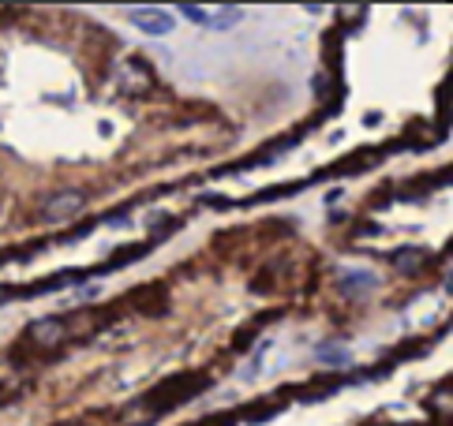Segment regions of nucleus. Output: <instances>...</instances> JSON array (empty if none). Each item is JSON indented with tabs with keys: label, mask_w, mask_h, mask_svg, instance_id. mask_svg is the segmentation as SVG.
<instances>
[{
	"label": "nucleus",
	"mask_w": 453,
	"mask_h": 426,
	"mask_svg": "<svg viewBox=\"0 0 453 426\" xmlns=\"http://www.w3.org/2000/svg\"><path fill=\"white\" fill-rule=\"evenodd\" d=\"M240 15H244L240 8H221V12H217V19L210 23V26H214V30H221V26H233V23H240Z\"/></svg>",
	"instance_id": "nucleus-5"
},
{
	"label": "nucleus",
	"mask_w": 453,
	"mask_h": 426,
	"mask_svg": "<svg viewBox=\"0 0 453 426\" xmlns=\"http://www.w3.org/2000/svg\"><path fill=\"white\" fill-rule=\"evenodd\" d=\"M132 23H135L143 34H154V38H161V34L172 30L169 12H161V8H139V12H132Z\"/></svg>",
	"instance_id": "nucleus-1"
},
{
	"label": "nucleus",
	"mask_w": 453,
	"mask_h": 426,
	"mask_svg": "<svg viewBox=\"0 0 453 426\" xmlns=\"http://www.w3.org/2000/svg\"><path fill=\"white\" fill-rule=\"evenodd\" d=\"M319 363H330V367L348 363V351L341 348V344H322V348H319Z\"/></svg>",
	"instance_id": "nucleus-4"
},
{
	"label": "nucleus",
	"mask_w": 453,
	"mask_h": 426,
	"mask_svg": "<svg viewBox=\"0 0 453 426\" xmlns=\"http://www.w3.org/2000/svg\"><path fill=\"white\" fill-rule=\"evenodd\" d=\"M79 210H82V191H60L45 202V217L49 221H68V217H76Z\"/></svg>",
	"instance_id": "nucleus-2"
},
{
	"label": "nucleus",
	"mask_w": 453,
	"mask_h": 426,
	"mask_svg": "<svg viewBox=\"0 0 453 426\" xmlns=\"http://www.w3.org/2000/svg\"><path fill=\"white\" fill-rule=\"evenodd\" d=\"M26 333H30V340H34V344H42V348H57L60 340L68 337V326H64L60 318H38V322H34V326L26 329Z\"/></svg>",
	"instance_id": "nucleus-3"
},
{
	"label": "nucleus",
	"mask_w": 453,
	"mask_h": 426,
	"mask_svg": "<svg viewBox=\"0 0 453 426\" xmlns=\"http://www.w3.org/2000/svg\"><path fill=\"white\" fill-rule=\"evenodd\" d=\"M180 12L188 15L191 23H202V26H210V12H206V8H195V4H180Z\"/></svg>",
	"instance_id": "nucleus-6"
}]
</instances>
